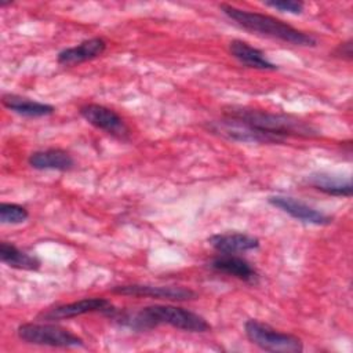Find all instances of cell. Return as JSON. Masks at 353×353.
Here are the masks:
<instances>
[{
	"mask_svg": "<svg viewBox=\"0 0 353 353\" xmlns=\"http://www.w3.org/2000/svg\"><path fill=\"white\" fill-rule=\"evenodd\" d=\"M108 317L132 331H149L159 325H170L188 332H207L208 321L189 309L174 305H152L138 312H120L114 309Z\"/></svg>",
	"mask_w": 353,
	"mask_h": 353,
	"instance_id": "cell-1",
	"label": "cell"
},
{
	"mask_svg": "<svg viewBox=\"0 0 353 353\" xmlns=\"http://www.w3.org/2000/svg\"><path fill=\"white\" fill-rule=\"evenodd\" d=\"M219 10L237 26L251 33L272 37L292 46L314 47L317 44V40L312 34L299 30L272 15L243 10L230 4H221Z\"/></svg>",
	"mask_w": 353,
	"mask_h": 353,
	"instance_id": "cell-2",
	"label": "cell"
},
{
	"mask_svg": "<svg viewBox=\"0 0 353 353\" xmlns=\"http://www.w3.org/2000/svg\"><path fill=\"white\" fill-rule=\"evenodd\" d=\"M225 116L239 119L258 131L277 137L285 141L287 137L317 138L320 131L310 123L291 114L272 113L261 109L245 106H230L225 110Z\"/></svg>",
	"mask_w": 353,
	"mask_h": 353,
	"instance_id": "cell-3",
	"label": "cell"
},
{
	"mask_svg": "<svg viewBox=\"0 0 353 353\" xmlns=\"http://www.w3.org/2000/svg\"><path fill=\"white\" fill-rule=\"evenodd\" d=\"M17 335L21 341L51 347H80L84 346L83 338L52 321L25 323L17 328Z\"/></svg>",
	"mask_w": 353,
	"mask_h": 353,
	"instance_id": "cell-4",
	"label": "cell"
},
{
	"mask_svg": "<svg viewBox=\"0 0 353 353\" xmlns=\"http://www.w3.org/2000/svg\"><path fill=\"white\" fill-rule=\"evenodd\" d=\"M244 332L251 343L265 352L299 353L303 350V343L296 335L279 331L255 319L245 321Z\"/></svg>",
	"mask_w": 353,
	"mask_h": 353,
	"instance_id": "cell-5",
	"label": "cell"
},
{
	"mask_svg": "<svg viewBox=\"0 0 353 353\" xmlns=\"http://www.w3.org/2000/svg\"><path fill=\"white\" fill-rule=\"evenodd\" d=\"M205 128L215 135L234 142L243 143H284L283 139L255 130L250 124L229 116L219 120H212L205 124Z\"/></svg>",
	"mask_w": 353,
	"mask_h": 353,
	"instance_id": "cell-6",
	"label": "cell"
},
{
	"mask_svg": "<svg viewBox=\"0 0 353 353\" xmlns=\"http://www.w3.org/2000/svg\"><path fill=\"white\" fill-rule=\"evenodd\" d=\"M116 307L112 305V302L102 296H90V298H81L79 301L58 305L54 307H50L47 310H43L37 314V320L41 321H58V320H68L73 317H79L87 313H103L109 316Z\"/></svg>",
	"mask_w": 353,
	"mask_h": 353,
	"instance_id": "cell-7",
	"label": "cell"
},
{
	"mask_svg": "<svg viewBox=\"0 0 353 353\" xmlns=\"http://www.w3.org/2000/svg\"><path fill=\"white\" fill-rule=\"evenodd\" d=\"M79 112H80V116L92 127L120 141L130 139L128 125L125 124L124 119L113 109L99 103H87L81 106Z\"/></svg>",
	"mask_w": 353,
	"mask_h": 353,
	"instance_id": "cell-8",
	"label": "cell"
},
{
	"mask_svg": "<svg viewBox=\"0 0 353 353\" xmlns=\"http://www.w3.org/2000/svg\"><path fill=\"white\" fill-rule=\"evenodd\" d=\"M112 292L128 296H149L165 301H189L194 299L197 294L185 287L176 285H152V284H121L110 288Z\"/></svg>",
	"mask_w": 353,
	"mask_h": 353,
	"instance_id": "cell-9",
	"label": "cell"
},
{
	"mask_svg": "<svg viewBox=\"0 0 353 353\" xmlns=\"http://www.w3.org/2000/svg\"><path fill=\"white\" fill-rule=\"evenodd\" d=\"M269 204L273 207L281 210L283 212L288 214L296 221H301L303 223H310V225H317V226H324L330 225L332 222V216L327 215L325 212L309 205L307 203L295 199L292 196H283V194H276L270 196L268 199Z\"/></svg>",
	"mask_w": 353,
	"mask_h": 353,
	"instance_id": "cell-10",
	"label": "cell"
},
{
	"mask_svg": "<svg viewBox=\"0 0 353 353\" xmlns=\"http://www.w3.org/2000/svg\"><path fill=\"white\" fill-rule=\"evenodd\" d=\"M210 268L218 273L236 277L244 283L256 284L259 280L256 269L247 259L237 256L236 254H221L211 261Z\"/></svg>",
	"mask_w": 353,
	"mask_h": 353,
	"instance_id": "cell-11",
	"label": "cell"
},
{
	"mask_svg": "<svg viewBox=\"0 0 353 353\" xmlns=\"http://www.w3.org/2000/svg\"><path fill=\"white\" fill-rule=\"evenodd\" d=\"M106 46L108 44L102 37H91L79 43L77 46L62 50L58 54L57 61L62 66H74L98 58L105 52Z\"/></svg>",
	"mask_w": 353,
	"mask_h": 353,
	"instance_id": "cell-12",
	"label": "cell"
},
{
	"mask_svg": "<svg viewBox=\"0 0 353 353\" xmlns=\"http://www.w3.org/2000/svg\"><path fill=\"white\" fill-rule=\"evenodd\" d=\"M207 241L219 254H240L259 248L256 237L240 232L216 233L210 236Z\"/></svg>",
	"mask_w": 353,
	"mask_h": 353,
	"instance_id": "cell-13",
	"label": "cell"
},
{
	"mask_svg": "<svg viewBox=\"0 0 353 353\" xmlns=\"http://www.w3.org/2000/svg\"><path fill=\"white\" fill-rule=\"evenodd\" d=\"M28 164L34 170H54V171H69L74 167L73 157L63 149L50 148L36 150L29 154Z\"/></svg>",
	"mask_w": 353,
	"mask_h": 353,
	"instance_id": "cell-14",
	"label": "cell"
},
{
	"mask_svg": "<svg viewBox=\"0 0 353 353\" xmlns=\"http://www.w3.org/2000/svg\"><path fill=\"white\" fill-rule=\"evenodd\" d=\"M229 52L233 58H236L241 65L258 69V70H277V65L270 62L263 51L259 48L252 47L247 41H243L240 39H234L229 43Z\"/></svg>",
	"mask_w": 353,
	"mask_h": 353,
	"instance_id": "cell-15",
	"label": "cell"
},
{
	"mask_svg": "<svg viewBox=\"0 0 353 353\" xmlns=\"http://www.w3.org/2000/svg\"><path fill=\"white\" fill-rule=\"evenodd\" d=\"M306 181L316 190H320L328 196L350 197L353 192L350 176H341L328 172H314L310 174Z\"/></svg>",
	"mask_w": 353,
	"mask_h": 353,
	"instance_id": "cell-16",
	"label": "cell"
},
{
	"mask_svg": "<svg viewBox=\"0 0 353 353\" xmlns=\"http://www.w3.org/2000/svg\"><path fill=\"white\" fill-rule=\"evenodd\" d=\"M1 102L8 110L25 117H46L55 112V108L50 103L39 102L17 94H4Z\"/></svg>",
	"mask_w": 353,
	"mask_h": 353,
	"instance_id": "cell-17",
	"label": "cell"
},
{
	"mask_svg": "<svg viewBox=\"0 0 353 353\" xmlns=\"http://www.w3.org/2000/svg\"><path fill=\"white\" fill-rule=\"evenodd\" d=\"M0 261L7 266L19 270H39L41 266L37 256L19 250L8 241L0 243Z\"/></svg>",
	"mask_w": 353,
	"mask_h": 353,
	"instance_id": "cell-18",
	"label": "cell"
},
{
	"mask_svg": "<svg viewBox=\"0 0 353 353\" xmlns=\"http://www.w3.org/2000/svg\"><path fill=\"white\" fill-rule=\"evenodd\" d=\"M29 218V212L25 207L15 203L0 204V222L3 225H18Z\"/></svg>",
	"mask_w": 353,
	"mask_h": 353,
	"instance_id": "cell-19",
	"label": "cell"
},
{
	"mask_svg": "<svg viewBox=\"0 0 353 353\" xmlns=\"http://www.w3.org/2000/svg\"><path fill=\"white\" fill-rule=\"evenodd\" d=\"M266 7L274 8L280 12H287L292 15H298L303 11L305 4L302 1H294V0H272V1H265L263 3Z\"/></svg>",
	"mask_w": 353,
	"mask_h": 353,
	"instance_id": "cell-20",
	"label": "cell"
},
{
	"mask_svg": "<svg viewBox=\"0 0 353 353\" xmlns=\"http://www.w3.org/2000/svg\"><path fill=\"white\" fill-rule=\"evenodd\" d=\"M334 55H336V57H339V58H343V59H352V40H347V41L341 43V44L335 48Z\"/></svg>",
	"mask_w": 353,
	"mask_h": 353,
	"instance_id": "cell-21",
	"label": "cell"
}]
</instances>
